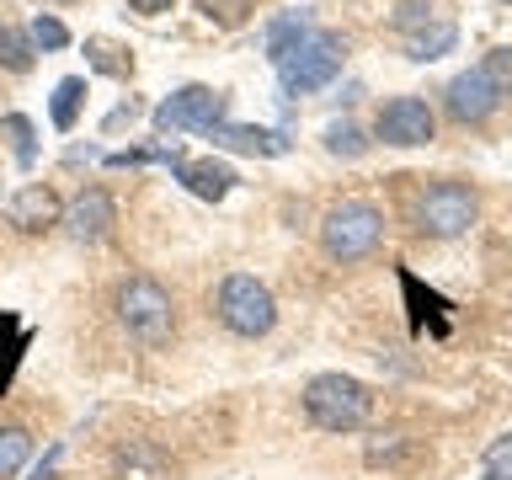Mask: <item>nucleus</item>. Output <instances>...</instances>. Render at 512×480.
Returning a JSON list of instances; mask_svg holds the SVG:
<instances>
[{"instance_id": "f257e3e1", "label": "nucleus", "mask_w": 512, "mask_h": 480, "mask_svg": "<svg viewBox=\"0 0 512 480\" xmlns=\"http://www.w3.org/2000/svg\"><path fill=\"white\" fill-rule=\"evenodd\" d=\"M368 411H374V395L352 374H315L304 384V416L320 432H358L368 422Z\"/></svg>"}, {"instance_id": "f03ea898", "label": "nucleus", "mask_w": 512, "mask_h": 480, "mask_svg": "<svg viewBox=\"0 0 512 480\" xmlns=\"http://www.w3.org/2000/svg\"><path fill=\"white\" fill-rule=\"evenodd\" d=\"M342 59H347V48L336 32H310V38H299L288 54L278 59V86L288 96H304V91H320V86H331L336 70H342Z\"/></svg>"}, {"instance_id": "7ed1b4c3", "label": "nucleus", "mask_w": 512, "mask_h": 480, "mask_svg": "<svg viewBox=\"0 0 512 480\" xmlns=\"http://www.w3.org/2000/svg\"><path fill=\"white\" fill-rule=\"evenodd\" d=\"M214 310L235 336H267L278 326V299H272V288L262 278H251V272H230V278L219 283Z\"/></svg>"}, {"instance_id": "20e7f679", "label": "nucleus", "mask_w": 512, "mask_h": 480, "mask_svg": "<svg viewBox=\"0 0 512 480\" xmlns=\"http://www.w3.org/2000/svg\"><path fill=\"white\" fill-rule=\"evenodd\" d=\"M384 235V214L368 198H342L326 214V224H320V240H326V251L336 256V262H358V256H368L379 246Z\"/></svg>"}, {"instance_id": "39448f33", "label": "nucleus", "mask_w": 512, "mask_h": 480, "mask_svg": "<svg viewBox=\"0 0 512 480\" xmlns=\"http://www.w3.org/2000/svg\"><path fill=\"white\" fill-rule=\"evenodd\" d=\"M224 102L230 96L214 86H182L155 107V134H208L224 123Z\"/></svg>"}, {"instance_id": "423d86ee", "label": "nucleus", "mask_w": 512, "mask_h": 480, "mask_svg": "<svg viewBox=\"0 0 512 480\" xmlns=\"http://www.w3.org/2000/svg\"><path fill=\"white\" fill-rule=\"evenodd\" d=\"M118 320L139 342H166L171 336V294L155 278H128L118 288Z\"/></svg>"}, {"instance_id": "0eeeda50", "label": "nucleus", "mask_w": 512, "mask_h": 480, "mask_svg": "<svg viewBox=\"0 0 512 480\" xmlns=\"http://www.w3.org/2000/svg\"><path fill=\"white\" fill-rule=\"evenodd\" d=\"M475 214H480V203L464 182H432L422 198H416V224H422L427 235H438V240L464 235L475 224Z\"/></svg>"}, {"instance_id": "6e6552de", "label": "nucleus", "mask_w": 512, "mask_h": 480, "mask_svg": "<svg viewBox=\"0 0 512 480\" xmlns=\"http://www.w3.org/2000/svg\"><path fill=\"white\" fill-rule=\"evenodd\" d=\"M395 27H400V38H406V54L422 59V64L443 59L459 38V27L448 22V16H438V6H422V0H406L400 16H395Z\"/></svg>"}, {"instance_id": "1a4fd4ad", "label": "nucleus", "mask_w": 512, "mask_h": 480, "mask_svg": "<svg viewBox=\"0 0 512 480\" xmlns=\"http://www.w3.org/2000/svg\"><path fill=\"white\" fill-rule=\"evenodd\" d=\"M374 134L384 144H400V150H411V144H427L438 134V118H432V107L422 96H390V102L379 107L374 118Z\"/></svg>"}, {"instance_id": "9d476101", "label": "nucleus", "mask_w": 512, "mask_h": 480, "mask_svg": "<svg viewBox=\"0 0 512 480\" xmlns=\"http://www.w3.org/2000/svg\"><path fill=\"white\" fill-rule=\"evenodd\" d=\"M496 107H502V80H496V64H475V70L454 75V86H448V112H454L459 123H486Z\"/></svg>"}, {"instance_id": "9b49d317", "label": "nucleus", "mask_w": 512, "mask_h": 480, "mask_svg": "<svg viewBox=\"0 0 512 480\" xmlns=\"http://www.w3.org/2000/svg\"><path fill=\"white\" fill-rule=\"evenodd\" d=\"M6 224H16L22 235H38V230H54L64 224V208H59V192L32 182V187H16L6 198Z\"/></svg>"}, {"instance_id": "f8f14e48", "label": "nucleus", "mask_w": 512, "mask_h": 480, "mask_svg": "<svg viewBox=\"0 0 512 480\" xmlns=\"http://www.w3.org/2000/svg\"><path fill=\"white\" fill-rule=\"evenodd\" d=\"M112 224H118V203H112L107 187H86L70 208H64V230L75 240H102Z\"/></svg>"}, {"instance_id": "ddd939ff", "label": "nucleus", "mask_w": 512, "mask_h": 480, "mask_svg": "<svg viewBox=\"0 0 512 480\" xmlns=\"http://www.w3.org/2000/svg\"><path fill=\"white\" fill-rule=\"evenodd\" d=\"M208 139H214V150H235V155H262V160L288 155V139L278 128H256V123H219L208 128Z\"/></svg>"}, {"instance_id": "4468645a", "label": "nucleus", "mask_w": 512, "mask_h": 480, "mask_svg": "<svg viewBox=\"0 0 512 480\" xmlns=\"http://www.w3.org/2000/svg\"><path fill=\"white\" fill-rule=\"evenodd\" d=\"M176 182H182L192 198H203V203H219L224 192L235 187V171L230 166H219V160H176Z\"/></svg>"}, {"instance_id": "2eb2a0df", "label": "nucleus", "mask_w": 512, "mask_h": 480, "mask_svg": "<svg viewBox=\"0 0 512 480\" xmlns=\"http://www.w3.org/2000/svg\"><path fill=\"white\" fill-rule=\"evenodd\" d=\"M315 32V16L310 11H283V16H272V22L262 27V48H267V59L278 64L288 48H294L299 38H310Z\"/></svg>"}, {"instance_id": "dca6fc26", "label": "nucleus", "mask_w": 512, "mask_h": 480, "mask_svg": "<svg viewBox=\"0 0 512 480\" xmlns=\"http://www.w3.org/2000/svg\"><path fill=\"white\" fill-rule=\"evenodd\" d=\"M80 102H86V80L70 75V80H59L54 86V102H48V118H54L59 134H70L75 118H80Z\"/></svg>"}, {"instance_id": "f3484780", "label": "nucleus", "mask_w": 512, "mask_h": 480, "mask_svg": "<svg viewBox=\"0 0 512 480\" xmlns=\"http://www.w3.org/2000/svg\"><path fill=\"white\" fill-rule=\"evenodd\" d=\"M27 459H32V432L27 427H0V480L22 475Z\"/></svg>"}, {"instance_id": "a211bd4d", "label": "nucleus", "mask_w": 512, "mask_h": 480, "mask_svg": "<svg viewBox=\"0 0 512 480\" xmlns=\"http://www.w3.org/2000/svg\"><path fill=\"white\" fill-rule=\"evenodd\" d=\"M0 134L11 139V155H16V166H32V160H38V144H32V123L22 118V112H6V118H0Z\"/></svg>"}, {"instance_id": "6ab92c4d", "label": "nucleus", "mask_w": 512, "mask_h": 480, "mask_svg": "<svg viewBox=\"0 0 512 480\" xmlns=\"http://www.w3.org/2000/svg\"><path fill=\"white\" fill-rule=\"evenodd\" d=\"M0 64H6L11 75H27L32 70V38L16 27H0Z\"/></svg>"}, {"instance_id": "aec40b11", "label": "nucleus", "mask_w": 512, "mask_h": 480, "mask_svg": "<svg viewBox=\"0 0 512 480\" xmlns=\"http://www.w3.org/2000/svg\"><path fill=\"white\" fill-rule=\"evenodd\" d=\"M480 475L486 480H512V432L486 443V454H480Z\"/></svg>"}, {"instance_id": "412c9836", "label": "nucleus", "mask_w": 512, "mask_h": 480, "mask_svg": "<svg viewBox=\"0 0 512 480\" xmlns=\"http://www.w3.org/2000/svg\"><path fill=\"white\" fill-rule=\"evenodd\" d=\"M118 470H123L128 480H155V475H160V459L150 454V448L128 443V448H118Z\"/></svg>"}, {"instance_id": "4be33fe9", "label": "nucleus", "mask_w": 512, "mask_h": 480, "mask_svg": "<svg viewBox=\"0 0 512 480\" xmlns=\"http://www.w3.org/2000/svg\"><path fill=\"white\" fill-rule=\"evenodd\" d=\"M27 38H32V48H48V54H54V48L70 43V27H64L59 16H32V22H27Z\"/></svg>"}, {"instance_id": "5701e85b", "label": "nucleus", "mask_w": 512, "mask_h": 480, "mask_svg": "<svg viewBox=\"0 0 512 480\" xmlns=\"http://www.w3.org/2000/svg\"><path fill=\"white\" fill-rule=\"evenodd\" d=\"M198 11L219 27H240L251 16V0H198Z\"/></svg>"}, {"instance_id": "b1692460", "label": "nucleus", "mask_w": 512, "mask_h": 480, "mask_svg": "<svg viewBox=\"0 0 512 480\" xmlns=\"http://www.w3.org/2000/svg\"><path fill=\"white\" fill-rule=\"evenodd\" d=\"M326 150H331V155H347V160H352V155H363L368 144H363V134H358V128H352V123H331V128H326Z\"/></svg>"}, {"instance_id": "393cba45", "label": "nucleus", "mask_w": 512, "mask_h": 480, "mask_svg": "<svg viewBox=\"0 0 512 480\" xmlns=\"http://www.w3.org/2000/svg\"><path fill=\"white\" fill-rule=\"evenodd\" d=\"M27 342H32V331H27V326L16 331L11 342H0V390L11 384V374H16V358H22V347H27Z\"/></svg>"}, {"instance_id": "a878e982", "label": "nucleus", "mask_w": 512, "mask_h": 480, "mask_svg": "<svg viewBox=\"0 0 512 480\" xmlns=\"http://www.w3.org/2000/svg\"><path fill=\"white\" fill-rule=\"evenodd\" d=\"M128 6H134V11H144V16H160V11H171L176 0H128Z\"/></svg>"}, {"instance_id": "bb28decb", "label": "nucleus", "mask_w": 512, "mask_h": 480, "mask_svg": "<svg viewBox=\"0 0 512 480\" xmlns=\"http://www.w3.org/2000/svg\"><path fill=\"white\" fill-rule=\"evenodd\" d=\"M496 64H502V70H512V54H502V59H496Z\"/></svg>"}]
</instances>
